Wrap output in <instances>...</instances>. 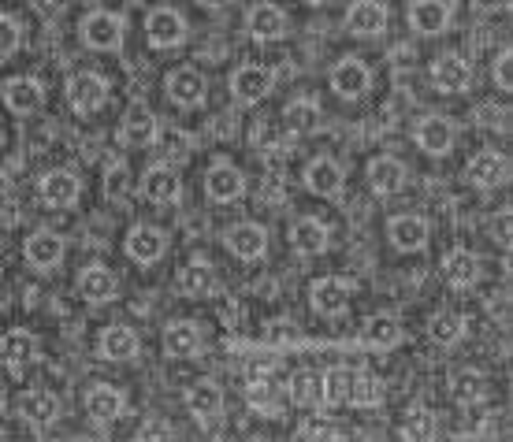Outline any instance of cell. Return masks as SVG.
Returning a JSON list of instances; mask_svg holds the SVG:
<instances>
[{
    "label": "cell",
    "mask_w": 513,
    "mask_h": 442,
    "mask_svg": "<svg viewBox=\"0 0 513 442\" xmlns=\"http://www.w3.org/2000/svg\"><path fill=\"white\" fill-rule=\"evenodd\" d=\"M38 194L49 208H67V205H75V201H79L82 182L75 179L71 171H49V175H41Z\"/></svg>",
    "instance_id": "obj_3"
},
{
    "label": "cell",
    "mask_w": 513,
    "mask_h": 442,
    "mask_svg": "<svg viewBox=\"0 0 513 442\" xmlns=\"http://www.w3.org/2000/svg\"><path fill=\"white\" fill-rule=\"evenodd\" d=\"M428 335L435 342H458L465 335V320H461L458 312H435L432 324H428Z\"/></svg>",
    "instance_id": "obj_40"
},
{
    "label": "cell",
    "mask_w": 513,
    "mask_h": 442,
    "mask_svg": "<svg viewBox=\"0 0 513 442\" xmlns=\"http://www.w3.org/2000/svg\"><path fill=\"white\" fill-rule=\"evenodd\" d=\"M116 290H119V279L108 268H86L82 272V279H79V294L86 301H112L116 298Z\"/></svg>",
    "instance_id": "obj_30"
},
{
    "label": "cell",
    "mask_w": 513,
    "mask_h": 442,
    "mask_svg": "<svg viewBox=\"0 0 513 442\" xmlns=\"http://www.w3.org/2000/svg\"><path fill=\"white\" fill-rule=\"evenodd\" d=\"M331 90L346 97V101H354L361 93L369 90V67L357 64V60H342V64L331 67Z\"/></svg>",
    "instance_id": "obj_10"
},
{
    "label": "cell",
    "mask_w": 513,
    "mask_h": 442,
    "mask_svg": "<svg viewBox=\"0 0 513 442\" xmlns=\"http://www.w3.org/2000/svg\"><path fill=\"white\" fill-rule=\"evenodd\" d=\"M19 41H23V26L15 23L12 15H0V56L19 49Z\"/></svg>",
    "instance_id": "obj_43"
},
{
    "label": "cell",
    "mask_w": 513,
    "mask_h": 442,
    "mask_svg": "<svg viewBox=\"0 0 513 442\" xmlns=\"http://www.w3.org/2000/svg\"><path fill=\"white\" fill-rule=\"evenodd\" d=\"M387 234H391V242H395L398 249H421L424 242H428V223L421 220V216H395L391 220V227H387Z\"/></svg>",
    "instance_id": "obj_29"
},
{
    "label": "cell",
    "mask_w": 513,
    "mask_h": 442,
    "mask_svg": "<svg viewBox=\"0 0 513 442\" xmlns=\"http://www.w3.org/2000/svg\"><path fill=\"white\" fill-rule=\"evenodd\" d=\"M305 186L313 190V194L320 197H331V194H339V186H342V168L331 160V156H316L313 164L305 168Z\"/></svg>",
    "instance_id": "obj_18"
},
{
    "label": "cell",
    "mask_w": 513,
    "mask_h": 442,
    "mask_svg": "<svg viewBox=\"0 0 513 442\" xmlns=\"http://www.w3.org/2000/svg\"><path fill=\"white\" fill-rule=\"evenodd\" d=\"M469 78H473V71H469V64H465L461 56H439L432 67L435 90H443V93H461L469 86Z\"/></svg>",
    "instance_id": "obj_16"
},
{
    "label": "cell",
    "mask_w": 513,
    "mask_h": 442,
    "mask_svg": "<svg viewBox=\"0 0 513 442\" xmlns=\"http://www.w3.org/2000/svg\"><path fill=\"white\" fill-rule=\"evenodd\" d=\"M82 41H86L90 49H119V41H123V19L112 12L86 15V23H82Z\"/></svg>",
    "instance_id": "obj_2"
},
{
    "label": "cell",
    "mask_w": 513,
    "mask_h": 442,
    "mask_svg": "<svg viewBox=\"0 0 513 442\" xmlns=\"http://www.w3.org/2000/svg\"><path fill=\"white\" fill-rule=\"evenodd\" d=\"M406 182V168L398 164L395 156H376L369 164V186L376 194H398Z\"/></svg>",
    "instance_id": "obj_24"
},
{
    "label": "cell",
    "mask_w": 513,
    "mask_h": 442,
    "mask_svg": "<svg viewBox=\"0 0 513 442\" xmlns=\"http://www.w3.org/2000/svg\"><path fill=\"white\" fill-rule=\"evenodd\" d=\"M365 338H369L372 346H395L398 338H402V327H398L395 316L380 312V316H369V320H365Z\"/></svg>",
    "instance_id": "obj_37"
},
{
    "label": "cell",
    "mask_w": 513,
    "mask_h": 442,
    "mask_svg": "<svg viewBox=\"0 0 513 442\" xmlns=\"http://www.w3.org/2000/svg\"><path fill=\"white\" fill-rule=\"evenodd\" d=\"M227 246H231V253L242 260H257L268 249V231L264 227H257V223H238V227H231L227 231Z\"/></svg>",
    "instance_id": "obj_13"
},
{
    "label": "cell",
    "mask_w": 513,
    "mask_h": 442,
    "mask_svg": "<svg viewBox=\"0 0 513 442\" xmlns=\"http://www.w3.org/2000/svg\"><path fill=\"white\" fill-rule=\"evenodd\" d=\"M276 372V361L272 357H253L250 364H246V383H257V379H268Z\"/></svg>",
    "instance_id": "obj_45"
},
{
    "label": "cell",
    "mask_w": 513,
    "mask_h": 442,
    "mask_svg": "<svg viewBox=\"0 0 513 442\" xmlns=\"http://www.w3.org/2000/svg\"><path fill=\"white\" fill-rule=\"evenodd\" d=\"M272 82H276V75H272L268 67L246 64L231 75V93H235L238 101H261V97H268Z\"/></svg>",
    "instance_id": "obj_4"
},
{
    "label": "cell",
    "mask_w": 513,
    "mask_h": 442,
    "mask_svg": "<svg viewBox=\"0 0 513 442\" xmlns=\"http://www.w3.org/2000/svg\"><path fill=\"white\" fill-rule=\"evenodd\" d=\"M186 409L198 416V420H209V416L220 413V405H224V390L216 387L212 379H198V383H190L186 387Z\"/></svg>",
    "instance_id": "obj_14"
},
{
    "label": "cell",
    "mask_w": 513,
    "mask_h": 442,
    "mask_svg": "<svg viewBox=\"0 0 513 442\" xmlns=\"http://www.w3.org/2000/svg\"><path fill=\"white\" fill-rule=\"evenodd\" d=\"M205 8H220V4H227V0H201Z\"/></svg>",
    "instance_id": "obj_49"
},
{
    "label": "cell",
    "mask_w": 513,
    "mask_h": 442,
    "mask_svg": "<svg viewBox=\"0 0 513 442\" xmlns=\"http://www.w3.org/2000/svg\"><path fill=\"white\" fill-rule=\"evenodd\" d=\"M316 119H320V108L313 101H294L283 108V127L290 134H309V130H316Z\"/></svg>",
    "instance_id": "obj_36"
},
{
    "label": "cell",
    "mask_w": 513,
    "mask_h": 442,
    "mask_svg": "<svg viewBox=\"0 0 513 442\" xmlns=\"http://www.w3.org/2000/svg\"><path fill=\"white\" fill-rule=\"evenodd\" d=\"M290 242L298 253L305 257H313V253H324L328 249V227L320 220H298L294 223V231H290Z\"/></svg>",
    "instance_id": "obj_31"
},
{
    "label": "cell",
    "mask_w": 513,
    "mask_h": 442,
    "mask_svg": "<svg viewBox=\"0 0 513 442\" xmlns=\"http://www.w3.org/2000/svg\"><path fill=\"white\" fill-rule=\"evenodd\" d=\"M105 194L108 197H119V194H127V168L123 164H116V168L105 175Z\"/></svg>",
    "instance_id": "obj_46"
},
{
    "label": "cell",
    "mask_w": 513,
    "mask_h": 442,
    "mask_svg": "<svg viewBox=\"0 0 513 442\" xmlns=\"http://www.w3.org/2000/svg\"><path fill=\"white\" fill-rule=\"evenodd\" d=\"M350 402L365 405V409L380 405L383 402V383L376 376H369V372H357L354 383H350Z\"/></svg>",
    "instance_id": "obj_39"
},
{
    "label": "cell",
    "mask_w": 513,
    "mask_h": 442,
    "mask_svg": "<svg viewBox=\"0 0 513 442\" xmlns=\"http://www.w3.org/2000/svg\"><path fill=\"white\" fill-rule=\"evenodd\" d=\"M476 275H480V260H476V253H469V249H454V253L443 260V279H447L450 286H469V283H476Z\"/></svg>",
    "instance_id": "obj_32"
},
{
    "label": "cell",
    "mask_w": 513,
    "mask_h": 442,
    "mask_svg": "<svg viewBox=\"0 0 513 442\" xmlns=\"http://www.w3.org/2000/svg\"><path fill=\"white\" fill-rule=\"evenodd\" d=\"M290 402L294 405H313L316 398H320V376L316 372H309V368H298L294 376H290Z\"/></svg>",
    "instance_id": "obj_38"
},
{
    "label": "cell",
    "mask_w": 513,
    "mask_h": 442,
    "mask_svg": "<svg viewBox=\"0 0 513 442\" xmlns=\"http://www.w3.org/2000/svg\"><path fill=\"white\" fill-rule=\"evenodd\" d=\"M164 350L171 357H190V353L201 350V327L194 320H179L164 331Z\"/></svg>",
    "instance_id": "obj_28"
},
{
    "label": "cell",
    "mask_w": 513,
    "mask_h": 442,
    "mask_svg": "<svg viewBox=\"0 0 513 442\" xmlns=\"http://www.w3.org/2000/svg\"><path fill=\"white\" fill-rule=\"evenodd\" d=\"M346 26H350V34L357 38H372V34H380L383 26H387V4L383 0H357L350 15H346Z\"/></svg>",
    "instance_id": "obj_7"
},
{
    "label": "cell",
    "mask_w": 513,
    "mask_h": 442,
    "mask_svg": "<svg viewBox=\"0 0 513 442\" xmlns=\"http://www.w3.org/2000/svg\"><path fill=\"white\" fill-rule=\"evenodd\" d=\"M246 26H250V34L257 41H276L287 30V15L279 12L276 4H257L250 12V19H246Z\"/></svg>",
    "instance_id": "obj_23"
},
{
    "label": "cell",
    "mask_w": 513,
    "mask_h": 442,
    "mask_svg": "<svg viewBox=\"0 0 513 442\" xmlns=\"http://www.w3.org/2000/svg\"><path fill=\"white\" fill-rule=\"evenodd\" d=\"M495 82H499V90H513V52L502 49L499 60H495Z\"/></svg>",
    "instance_id": "obj_44"
},
{
    "label": "cell",
    "mask_w": 513,
    "mask_h": 442,
    "mask_svg": "<svg viewBox=\"0 0 513 442\" xmlns=\"http://www.w3.org/2000/svg\"><path fill=\"white\" fill-rule=\"evenodd\" d=\"M450 142H454V127H450L447 119L443 116L421 119V127H417V145H421L424 153L443 156V153H450Z\"/></svg>",
    "instance_id": "obj_22"
},
{
    "label": "cell",
    "mask_w": 513,
    "mask_h": 442,
    "mask_svg": "<svg viewBox=\"0 0 513 442\" xmlns=\"http://www.w3.org/2000/svg\"><path fill=\"white\" fill-rule=\"evenodd\" d=\"M350 283H342V279H335V275H328V279H316L313 290H309V301H313L316 312H324V316H335V312H342L346 305H350Z\"/></svg>",
    "instance_id": "obj_6"
},
{
    "label": "cell",
    "mask_w": 513,
    "mask_h": 442,
    "mask_svg": "<svg viewBox=\"0 0 513 442\" xmlns=\"http://www.w3.org/2000/svg\"><path fill=\"white\" fill-rule=\"evenodd\" d=\"M86 413L97 420V424H108V420H116L123 413V394L116 387H108V383H97L90 387L86 394Z\"/></svg>",
    "instance_id": "obj_26"
},
{
    "label": "cell",
    "mask_w": 513,
    "mask_h": 442,
    "mask_svg": "<svg viewBox=\"0 0 513 442\" xmlns=\"http://www.w3.org/2000/svg\"><path fill=\"white\" fill-rule=\"evenodd\" d=\"M350 383H354V372H346V368H328V372L320 376V398H324L328 405L350 402Z\"/></svg>",
    "instance_id": "obj_35"
},
{
    "label": "cell",
    "mask_w": 513,
    "mask_h": 442,
    "mask_svg": "<svg viewBox=\"0 0 513 442\" xmlns=\"http://www.w3.org/2000/svg\"><path fill=\"white\" fill-rule=\"evenodd\" d=\"M142 194L149 197V201H157V205H171V201H179L183 186H179V175H175V171L157 164V168H149L142 175Z\"/></svg>",
    "instance_id": "obj_11"
},
{
    "label": "cell",
    "mask_w": 513,
    "mask_h": 442,
    "mask_svg": "<svg viewBox=\"0 0 513 442\" xmlns=\"http://www.w3.org/2000/svg\"><path fill=\"white\" fill-rule=\"evenodd\" d=\"M168 97L175 104H201L205 101V75L194 67H179L168 75Z\"/></svg>",
    "instance_id": "obj_15"
},
{
    "label": "cell",
    "mask_w": 513,
    "mask_h": 442,
    "mask_svg": "<svg viewBox=\"0 0 513 442\" xmlns=\"http://www.w3.org/2000/svg\"><path fill=\"white\" fill-rule=\"evenodd\" d=\"M41 82L38 78H12L8 86H4V101H8V108H15V112H34L41 104Z\"/></svg>",
    "instance_id": "obj_33"
},
{
    "label": "cell",
    "mask_w": 513,
    "mask_h": 442,
    "mask_svg": "<svg viewBox=\"0 0 513 442\" xmlns=\"http://www.w3.org/2000/svg\"><path fill=\"white\" fill-rule=\"evenodd\" d=\"M402 435L406 439H432L435 435V416L428 409H413L406 416V424H402Z\"/></svg>",
    "instance_id": "obj_42"
},
{
    "label": "cell",
    "mask_w": 513,
    "mask_h": 442,
    "mask_svg": "<svg viewBox=\"0 0 513 442\" xmlns=\"http://www.w3.org/2000/svg\"><path fill=\"white\" fill-rule=\"evenodd\" d=\"M450 387H454V398L458 402H476L480 394H484V376L476 372V368H465L458 376L450 379Z\"/></svg>",
    "instance_id": "obj_41"
},
{
    "label": "cell",
    "mask_w": 513,
    "mask_h": 442,
    "mask_svg": "<svg viewBox=\"0 0 513 442\" xmlns=\"http://www.w3.org/2000/svg\"><path fill=\"white\" fill-rule=\"evenodd\" d=\"M153 138H157V119H153V112H149L145 104H131V108L123 112V142L149 145Z\"/></svg>",
    "instance_id": "obj_20"
},
{
    "label": "cell",
    "mask_w": 513,
    "mask_h": 442,
    "mask_svg": "<svg viewBox=\"0 0 513 442\" xmlns=\"http://www.w3.org/2000/svg\"><path fill=\"white\" fill-rule=\"evenodd\" d=\"M409 23H413V30H421V34H443L450 23V4L447 0H413Z\"/></svg>",
    "instance_id": "obj_12"
},
{
    "label": "cell",
    "mask_w": 513,
    "mask_h": 442,
    "mask_svg": "<svg viewBox=\"0 0 513 442\" xmlns=\"http://www.w3.org/2000/svg\"><path fill=\"white\" fill-rule=\"evenodd\" d=\"M27 260L34 268H56L64 260V238L53 231H34L27 238Z\"/></svg>",
    "instance_id": "obj_17"
},
{
    "label": "cell",
    "mask_w": 513,
    "mask_h": 442,
    "mask_svg": "<svg viewBox=\"0 0 513 442\" xmlns=\"http://www.w3.org/2000/svg\"><path fill=\"white\" fill-rule=\"evenodd\" d=\"M145 30H149V41L157 45V49H171V45H179L186 38V23L179 12H171V8H157V12L145 19Z\"/></svg>",
    "instance_id": "obj_5"
},
{
    "label": "cell",
    "mask_w": 513,
    "mask_h": 442,
    "mask_svg": "<svg viewBox=\"0 0 513 442\" xmlns=\"http://www.w3.org/2000/svg\"><path fill=\"white\" fill-rule=\"evenodd\" d=\"M0 435H4V431H0Z\"/></svg>",
    "instance_id": "obj_51"
},
{
    "label": "cell",
    "mask_w": 513,
    "mask_h": 442,
    "mask_svg": "<svg viewBox=\"0 0 513 442\" xmlns=\"http://www.w3.org/2000/svg\"><path fill=\"white\" fill-rule=\"evenodd\" d=\"M309 4H324V0H309Z\"/></svg>",
    "instance_id": "obj_50"
},
{
    "label": "cell",
    "mask_w": 513,
    "mask_h": 442,
    "mask_svg": "<svg viewBox=\"0 0 513 442\" xmlns=\"http://www.w3.org/2000/svg\"><path fill=\"white\" fill-rule=\"evenodd\" d=\"M34 353H38V342H34V335L30 331H8V335L0 338V361L8 364V368H23V364L34 361Z\"/></svg>",
    "instance_id": "obj_21"
},
{
    "label": "cell",
    "mask_w": 513,
    "mask_h": 442,
    "mask_svg": "<svg viewBox=\"0 0 513 442\" xmlns=\"http://www.w3.org/2000/svg\"><path fill=\"white\" fill-rule=\"evenodd\" d=\"M298 435H302V439H316V435H320V439H335L339 431L328 428V424H305V428L298 431Z\"/></svg>",
    "instance_id": "obj_48"
},
{
    "label": "cell",
    "mask_w": 513,
    "mask_h": 442,
    "mask_svg": "<svg viewBox=\"0 0 513 442\" xmlns=\"http://www.w3.org/2000/svg\"><path fill=\"white\" fill-rule=\"evenodd\" d=\"M171 428L164 420H145L142 428H138V439H168Z\"/></svg>",
    "instance_id": "obj_47"
},
{
    "label": "cell",
    "mask_w": 513,
    "mask_h": 442,
    "mask_svg": "<svg viewBox=\"0 0 513 442\" xmlns=\"http://www.w3.org/2000/svg\"><path fill=\"white\" fill-rule=\"evenodd\" d=\"M506 171H510L506 156H499V153H476L473 160H469V168H465V179L473 182V186H480V190H491V186L506 182Z\"/></svg>",
    "instance_id": "obj_9"
},
{
    "label": "cell",
    "mask_w": 513,
    "mask_h": 442,
    "mask_svg": "<svg viewBox=\"0 0 513 442\" xmlns=\"http://www.w3.org/2000/svg\"><path fill=\"white\" fill-rule=\"evenodd\" d=\"M101 357L105 361H127V357H134L138 353V335H134L131 327H105L101 331Z\"/></svg>",
    "instance_id": "obj_27"
},
{
    "label": "cell",
    "mask_w": 513,
    "mask_h": 442,
    "mask_svg": "<svg viewBox=\"0 0 513 442\" xmlns=\"http://www.w3.org/2000/svg\"><path fill=\"white\" fill-rule=\"evenodd\" d=\"M108 97V86L101 75H93V71H79V75L67 78V101L75 112H97Z\"/></svg>",
    "instance_id": "obj_1"
},
{
    "label": "cell",
    "mask_w": 513,
    "mask_h": 442,
    "mask_svg": "<svg viewBox=\"0 0 513 442\" xmlns=\"http://www.w3.org/2000/svg\"><path fill=\"white\" fill-rule=\"evenodd\" d=\"M127 257L138 260V264H153V260L164 257V234L149 223H138L127 231Z\"/></svg>",
    "instance_id": "obj_8"
},
{
    "label": "cell",
    "mask_w": 513,
    "mask_h": 442,
    "mask_svg": "<svg viewBox=\"0 0 513 442\" xmlns=\"http://www.w3.org/2000/svg\"><path fill=\"white\" fill-rule=\"evenodd\" d=\"M205 190H209L212 201H235V197L246 190V179H242V171L231 168V164H216V168H209V175H205Z\"/></svg>",
    "instance_id": "obj_19"
},
{
    "label": "cell",
    "mask_w": 513,
    "mask_h": 442,
    "mask_svg": "<svg viewBox=\"0 0 513 442\" xmlns=\"http://www.w3.org/2000/svg\"><path fill=\"white\" fill-rule=\"evenodd\" d=\"M179 286H183L190 298L212 294V290H216V272H212L209 260H190L183 268V275H179Z\"/></svg>",
    "instance_id": "obj_34"
},
{
    "label": "cell",
    "mask_w": 513,
    "mask_h": 442,
    "mask_svg": "<svg viewBox=\"0 0 513 442\" xmlns=\"http://www.w3.org/2000/svg\"><path fill=\"white\" fill-rule=\"evenodd\" d=\"M56 413H60V398L49 394V390H27L19 398V416L30 420V424H53Z\"/></svg>",
    "instance_id": "obj_25"
}]
</instances>
